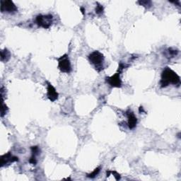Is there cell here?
<instances>
[{
  "label": "cell",
  "instance_id": "8992f818",
  "mask_svg": "<svg viewBox=\"0 0 181 181\" xmlns=\"http://www.w3.org/2000/svg\"><path fill=\"white\" fill-rule=\"evenodd\" d=\"M120 72H117L115 75L111 76V77H106V82L110 87H114V88H120L122 87V80L120 78Z\"/></svg>",
  "mask_w": 181,
  "mask_h": 181
},
{
  "label": "cell",
  "instance_id": "8fae6325",
  "mask_svg": "<svg viewBox=\"0 0 181 181\" xmlns=\"http://www.w3.org/2000/svg\"><path fill=\"white\" fill-rule=\"evenodd\" d=\"M166 56L167 57H174L176 56H177V55L178 54V50L177 49H174V48H168L167 50H166Z\"/></svg>",
  "mask_w": 181,
  "mask_h": 181
},
{
  "label": "cell",
  "instance_id": "7c38bea8",
  "mask_svg": "<svg viewBox=\"0 0 181 181\" xmlns=\"http://www.w3.org/2000/svg\"><path fill=\"white\" fill-rule=\"evenodd\" d=\"M100 169H101V168L100 167H98L96 168H95L94 170H93V171L92 172V173H89V174H87V177L88 178H94L95 177H96L97 176V175L98 174L99 172H100Z\"/></svg>",
  "mask_w": 181,
  "mask_h": 181
},
{
  "label": "cell",
  "instance_id": "e0dca14e",
  "mask_svg": "<svg viewBox=\"0 0 181 181\" xmlns=\"http://www.w3.org/2000/svg\"><path fill=\"white\" fill-rule=\"evenodd\" d=\"M129 66H130V65H126V64L123 63V62H120L119 66H118V72H120V73H122V72H123V70H124V69H126V68L128 67Z\"/></svg>",
  "mask_w": 181,
  "mask_h": 181
},
{
  "label": "cell",
  "instance_id": "ac0fdd59",
  "mask_svg": "<svg viewBox=\"0 0 181 181\" xmlns=\"http://www.w3.org/2000/svg\"><path fill=\"white\" fill-rule=\"evenodd\" d=\"M29 163L33 165H35L37 164V160H36V156L34 155H32V156L29 158Z\"/></svg>",
  "mask_w": 181,
  "mask_h": 181
},
{
  "label": "cell",
  "instance_id": "2e32d148",
  "mask_svg": "<svg viewBox=\"0 0 181 181\" xmlns=\"http://www.w3.org/2000/svg\"><path fill=\"white\" fill-rule=\"evenodd\" d=\"M7 111H8V108L4 103V99H2V105H1V117H4L7 114Z\"/></svg>",
  "mask_w": 181,
  "mask_h": 181
},
{
  "label": "cell",
  "instance_id": "d6986e66",
  "mask_svg": "<svg viewBox=\"0 0 181 181\" xmlns=\"http://www.w3.org/2000/svg\"><path fill=\"white\" fill-rule=\"evenodd\" d=\"M80 9H81V13H82L83 15H84V14H85V12H84V11H85V9H84V7H81V8H80Z\"/></svg>",
  "mask_w": 181,
  "mask_h": 181
},
{
  "label": "cell",
  "instance_id": "9c48e42d",
  "mask_svg": "<svg viewBox=\"0 0 181 181\" xmlns=\"http://www.w3.org/2000/svg\"><path fill=\"white\" fill-rule=\"evenodd\" d=\"M125 113L127 118V125H128L129 129L133 130V129L135 128L136 124H137V118H136L134 112L130 110L126 111Z\"/></svg>",
  "mask_w": 181,
  "mask_h": 181
},
{
  "label": "cell",
  "instance_id": "ba28073f",
  "mask_svg": "<svg viewBox=\"0 0 181 181\" xmlns=\"http://www.w3.org/2000/svg\"><path fill=\"white\" fill-rule=\"evenodd\" d=\"M47 98L51 102L55 101L57 100L59 96L58 92L50 83L47 82Z\"/></svg>",
  "mask_w": 181,
  "mask_h": 181
},
{
  "label": "cell",
  "instance_id": "5b68a950",
  "mask_svg": "<svg viewBox=\"0 0 181 181\" xmlns=\"http://www.w3.org/2000/svg\"><path fill=\"white\" fill-rule=\"evenodd\" d=\"M1 11L8 14H14L18 11L17 7L11 0H1Z\"/></svg>",
  "mask_w": 181,
  "mask_h": 181
},
{
  "label": "cell",
  "instance_id": "6da1fadb",
  "mask_svg": "<svg viewBox=\"0 0 181 181\" xmlns=\"http://www.w3.org/2000/svg\"><path fill=\"white\" fill-rule=\"evenodd\" d=\"M170 84L175 86H180V78L176 72L169 67H166L161 73V79L160 85L161 88L168 87Z\"/></svg>",
  "mask_w": 181,
  "mask_h": 181
},
{
  "label": "cell",
  "instance_id": "4fadbf2b",
  "mask_svg": "<svg viewBox=\"0 0 181 181\" xmlns=\"http://www.w3.org/2000/svg\"><path fill=\"white\" fill-rule=\"evenodd\" d=\"M104 11V8H103V5H101L99 3H96V14L98 15H101L103 14Z\"/></svg>",
  "mask_w": 181,
  "mask_h": 181
},
{
  "label": "cell",
  "instance_id": "9a60e30c",
  "mask_svg": "<svg viewBox=\"0 0 181 181\" xmlns=\"http://www.w3.org/2000/svg\"><path fill=\"white\" fill-rule=\"evenodd\" d=\"M31 152H32V155L35 156H37L40 154V152H41L40 148L38 147V146H31Z\"/></svg>",
  "mask_w": 181,
  "mask_h": 181
},
{
  "label": "cell",
  "instance_id": "ffe728a7",
  "mask_svg": "<svg viewBox=\"0 0 181 181\" xmlns=\"http://www.w3.org/2000/svg\"><path fill=\"white\" fill-rule=\"evenodd\" d=\"M139 112H144V110L143 107H142V106H140V107H139Z\"/></svg>",
  "mask_w": 181,
  "mask_h": 181
},
{
  "label": "cell",
  "instance_id": "5bb4252c",
  "mask_svg": "<svg viewBox=\"0 0 181 181\" xmlns=\"http://www.w3.org/2000/svg\"><path fill=\"white\" fill-rule=\"evenodd\" d=\"M138 4H140L141 6H143L146 9H149L152 6V2L151 1H149V0H145V1H138Z\"/></svg>",
  "mask_w": 181,
  "mask_h": 181
},
{
  "label": "cell",
  "instance_id": "7a4b0ae2",
  "mask_svg": "<svg viewBox=\"0 0 181 181\" xmlns=\"http://www.w3.org/2000/svg\"><path fill=\"white\" fill-rule=\"evenodd\" d=\"M89 60L98 72H100L103 69V62H104V55L98 50L92 52L89 55Z\"/></svg>",
  "mask_w": 181,
  "mask_h": 181
},
{
  "label": "cell",
  "instance_id": "30bf717a",
  "mask_svg": "<svg viewBox=\"0 0 181 181\" xmlns=\"http://www.w3.org/2000/svg\"><path fill=\"white\" fill-rule=\"evenodd\" d=\"M11 57V53L7 49H4L1 51V61L3 62H7L9 60Z\"/></svg>",
  "mask_w": 181,
  "mask_h": 181
},
{
  "label": "cell",
  "instance_id": "52a82bcc",
  "mask_svg": "<svg viewBox=\"0 0 181 181\" xmlns=\"http://www.w3.org/2000/svg\"><path fill=\"white\" fill-rule=\"evenodd\" d=\"M19 161V158L15 156H13L11 152H8L4 154L1 156V166L3 167L4 166L9 165L14 162H16Z\"/></svg>",
  "mask_w": 181,
  "mask_h": 181
},
{
  "label": "cell",
  "instance_id": "277c9868",
  "mask_svg": "<svg viewBox=\"0 0 181 181\" xmlns=\"http://www.w3.org/2000/svg\"><path fill=\"white\" fill-rule=\"evenodd\" d=\"M58 69L63 73L69 74L72 71V65L67 54H65L57 59Z\"/></svg>",
  "mask_w": 181,
  "mask_h": 181
},
{
  "label": "cell",
  "instance_id": "3957f363",
  "mask_svg": "<svg viewBox=\"0 0 181 181\" xmlns=\"http://www.w3.org/2000/svg\"><path fill=\"white\" fill-rule=\"evenodd\" d=\"M35 22L40 27L47 29L53 25V16L51 14H46V15L40 14L35 18Z\"/></svg>",
  "mask_w": 181,
  "mask_h": 181
}]
</instances>
